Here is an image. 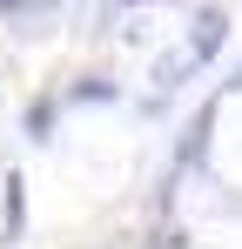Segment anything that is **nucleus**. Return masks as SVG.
Segmentation results:
<instances>
[{
    "instance_id": "nucleus-1",
    "label": "nucleus",
    "mask_w": 242,
    "mask_h": 249,
    "mask_svg": "<svg viewBox=\"0 0 242 249\" xmlns=\"http://www.w3.org/2000/svg\"><path fill=\"white\" fill-rule=\"evenodd\" d=\"M222 41H229V20H222V14H202V20H195V41H189V61L208 68V61L222 54Z\"/></svg>"
},
{
    "instance_id": "nucleus-2",
    "label": "nucleus",
    "mask_w": 242,
    "mask_h": 249,
    "mask_svg": "<svg viewBox=\"0 0 242 249\" xmlns=\"http://www.w3.org/2000/svg\"><path fill=\"white\" fill-rule=\"evenodd\" d=\"M0 243H20V175H7V202H0Z\"/></svg>"
}]
</instances>
